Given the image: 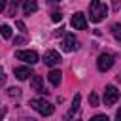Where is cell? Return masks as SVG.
Returning a JSON list of instances; mask_svg holds the SVG:
<instances>
[{"label":"cell","instance_id":"obj_1","mask_svg":"<svg viewBox=\"0 0 121 121\" xmlns=\"http://www.w3.org/2000/svg\"><path fill=\"white\" fill-rule=\"evenodd\" d=\"M108 13V6L102 2V0H93L89 4V17H91V23H100Z\"/></svg>","mask_w":121,"mask_h":121},{"label":"cell","instance_id":"obj_2","mask_svg":"<svg viewBox=\"0 0 121 121\" xmlns=\"http://www.w3.org/2000/svg\"><path fill=\"white\" fill-rule=\"evenodd\" d=\"M30 106H32L38 113H42V115H51V113L55 112V106H53L51 102H47L45 98H32V100H30Z\"/></svg>","mask_w":121,"mask_h":121},{"label":"cell","instance_id":"obj_3","mask_svg":"<svg viewBox=\"0 0 121 121\" xmlns=\"http://www.w3.org/2000/svg\"><path fill=\"white\" fill-rule=\"evenodd\" d=\"M15 59L17 60H23L26 64H36L38 62V53L36 51H30V49H23V51H15Z\"/></svg>","mask_w":121,"mask_h":121},{"label":"cell","instance_id":"obj_4","mask_svg":"<svg viewBox=\"0 0 121 121\" xmlns=\"http://www.w3.org/2000/svg\"><path fill=\"white\" fill-rule=\"evenodd\" d=\"M96 66L100 72H106L113 66V55L112 53H100L98 55V60H96Z\"/></svg>","mask_w":121,"mask_h":121},{"label":"cell","instance_id":"obj_5","mask_svg":"<svg viewBox=\"0 0 121 121\" xmlns=\"http://www.w3.org/2000/svg\"><path fill=\"white\" fill-rule=\"evenodd\" d=\"M117 100H119V91H117V87H115V85H108L106 91H104V104H106V106H112V104H115Z\"/></svg>","mask_w":121,"mask_h":121},{"label":"cell","instance_id":"obj_6","mask_svg":"<svg viewBox=\"0 0 121 121\" xmlns=\"http://www.w3.org/2000/svg\"><path fill=\"white\" fill-rule=\"evenodd\" d=\"M78 40H76V36L72 34V32H68V34H64V38H62V42H60V47H62V51H74V49H78Z\"/></svg>","mask_w":121,"mask_h":121},{"label":"cell","instance_id":"obj_7","mask_svg":"<svg viewBox=\"0 0 121 121\" xmlns=\"http://www.w3.org/2000/svg\"><path fill=\"white\" fill-rule=\"evenodd\" d=\"M70 25H72L76 30H85V28H87V19H85V15H83L81 11H76V13L72 15V19H70Z\"/></svg>","mask_w":121,"mask_h":121},{"label":"cell","instance_id":"obj_8","mask_svg":"<svg viewBox=\"0 0 121 121\" xmlns=\"http://www.w3.org/2000/svg\"><path fill=\"white\" fill-rule=\"evenodd\" d=\"M43 62H45L47 66H57V64L60 62V55H59V51H55V49L45 51V55H43Z\"/></svg>","mask_w":121,"mask_h":121},{"label":"cell","instance_id":"obj_9","mask_svg":"<svg viewBox=\"0 0 121 121\" xmlns=\"http://www.w3.org/2000/svg\"><path fill=\"white\" fill-rule=\"evenodd\" d=\"M30 87H32L36 93H47V91L43 89V81H42V76H36V74H32V78H30Z\"/></svg>","mask_w":121,"mask_h":121},{"label":"cell","instance_id":"obj_10","mask_svg":"<svg viewBox=\"0 0 121 121\" xmlns=\"http://www.w3.org/2000/svg\"><path fill=\"white\" fill-rule=\"evenodd\" d=\"M13 74H15V78H17V79H21V81H23V79H26L28 76H32V72H30V68H28V66H17V68L13 70Z\"/></svg>","mask_w":121,"mask_h":121},{"label":"cell","instance_id":"obj_11","mask_svg":"<svg viewBox=\"0 0 121 121\" xmlns=\"http://www.w3.org/2000/svg\"><path fill=\"white\" fill-rule=\"evenodd\" d=\"M23 11H25V15H32V13H36V11H38V2H36V0H25V4H23Z\"/></svg>","mask_w":121,"mask_h":121},{"label":"cell","instance_id":"obj_12","mask_svg":"<svg viewBox=\"0 0 121 121\" xmlns=\"http://www.w3.org/2000/svg\"><path fill=\"white\" fill-rule=\"evenodd\" d=\"M79 104H81V95H76V96H74V100H72V110H70V113H66L64 121H70V119H72V115H74V113L78 112Z\"/></svg>","mask_w":121,"mask_h":121},{"label":"cell","instance_id":"obj_13","mask_svg":"<svg viewBox=\"0 0 121 121\" xmlns=\"http://www.w3.org/2000/svg\"><path fill=\"white\" fill-rule=\"evenodd\" d=\"M47 78H49L51 85H55V87H57V85H60V78H62V74H60V70H51Z\"/></svg>","mask_w":121,"mask_h":121},{"label":"cell","instance_id":"obj_14","mask_svg":"<svg viewBox=\"0 0 121 121\" xmlns=\"http://www.w3.org/2000/svg\"><path fill=\"white\" fill-rule=\"evenodd\" d=\"M0 34H2L6 40L11 38V26H9V25H2V26H0Z\"/></svg>","mask_w":121,"mask_h":121},{"label":"cell","instance_id":"obj_15","mask_svg":"<svg viewBox=\"0 0 121 121\" xmlns=\"http://www.w3.org/2000/svg\"><path fill=\"white\" fill-rule=\"evenodd\" d=\"M112 34H113V36L121 42V23H115V25L112 26Z\"/></svg>","mask_w":121,"mask_h":121},{"label":"cell","instance_id":"obj_16","mask_svg":"<svg viewBox=\"0 0 121 121\" xmlns=\"http://www.w3.org/2000/svg\"><path fill=\"white\" fill-rule=\"evenodd\" d=\"M89 104H91L93 108L98 106V96H96V93H91V95H89Z\"/></svg>","mask_w":121,"mask_h":121},{"label":"cell","instance_id":"obj_17","mask_svg":"<svg viewBox=\"0 0 121 121\" xmlns=\"http://www.w3.org/2000/svg\"><path fill=\"white\" fill-rule=\"evenodd\" d=\"M8 95H9V96H21V89L11 87V89H8Z\"/></svg>","mask_w":121,"mask_h":121},{"label":"cell","instance_id":"obj_18","mask_svg":"<svg viewBox=\"0 0 121 121\" xmlns=\"http://www.w3.org/2000/svg\"><path fill=\"white\" fill-rule=\"evenodd\" d=\"M91 121H110V117H108V115H104V113H98V115L91 117Z\"/></svg>","mask_w":121,"mask_h":121},{"label":"cell","instance_id":"obj_19","mask_svg":"<svg viewBox=\"0 0 121 121\" xmlns=\"http://www.w3.org/2000/svg\"><path fill=\"white\" fill-rule=\"evenodd\" d=\"M51 19H53V21H55V23H59V21H60V19H62V15H60V13H59V11H53V13H51Z\"/></svg>","mask_w":121,"mask_h":121},{"label":"cell","instance_id":"obj_20","mask_svg":"<svg viewBox=\"0 0 121 121\" xmlns=\"http://www.w3.org/2000/svg\"><path fill=\"white\" fill-rule=\"evenodd\" d=\"M6 81V74H4V68L0 66V83H4Z\"/></svg>","mask_w":121,"mask_h":121},{"label":"cell","instance_id":"obj_21","mask_svg":"<svg viewBox=\"0 0 121 121\" xmlns=\"http://www.w3.org/2000/svg\"><path fill=\"white\" fill-rule=\"evenodd\" d=\"M17 26H19L23 32H26V26H25V23H23V21H17Z\"/></svg>","mask_w":121,"mask_h":121},{"label":"cell","instance_id":"obj_22","mask_svg":"<svg viewBox=\"0 0 121 121\" xmlns=\"http://www.w3.org/2000/svg\"><path fill=\"white\" fill-rule=\"evenodd\" d=\"M21 43H25V38H21V36L15 38V45H21Z\"/></svg>","mask_w":121,"mask_h":121},{"label":"cell","instance_id":"obj_23","mask_svg":"<svg viewBox=\"0 0 121 121\" xmlns=\"http://www.w3.org/2000/svg\"><path fill=\"white\" fill-rule=\"evenodd\" d=\"M6 9V0H0V13Z\"/></svg>","mask_w":121,"mask_h":121},{"label":"cell","instance_id":"obj_24","mask_svg":"<svg viewBox=\"0 0 121 121\" xmlns=\"http://www.w3.org/2000/svg\"><path fill=\"white\" fill-rule=\"evenodd\" d=\"M115 121H121V108H119L117 113H115Z\"/></svg>","mask_w":121,"mask_h":121},{"label":"cell","instance_id":"obj_25","mask_svg":"<svg viewBox=\"0 0 121 121\" xmlns=\"http://www.w3.org/2000/svg\"><path fill=\"white\" fill-rule=\"evenodd\" d=\"M4 113H6V112L2 110V112H0V121H4Z\"/></svg>","mask_w":121,"mask_h":121},{"label":"cell","instance_id":"obj_26","mask_svg":"<svg viewBox=\"0 0 121 121\" xmlns=\"http://www.w3.org/2000/svg\"><path fill=\"white\" fill-rule=\"evenodd\" d=\"M11 2H13V6H17V4L21 2V0H11Z\"/></svg>","mask_w":121,"mask_h":121},{"label":"cell","instance_id":"obj_27","mask_svg":"<svg viewBox=\"0 0 121 121\" xmlns=\"http://www.w3.org/2000/svg\"><path fill=\"white\" fill-rule=\"evenodd\" d=\"M49 2H60V0H49Z\"/></svg>","mask_w":121,"mask_h":121},{"label":"cell","instance_id":"obj_28","mask_svg":"<svg viewBox=\"0 0 121 121\" xmlns=\"http://www.w3.org/2000/svg\"><path fill=\"white\" fill-rule=\"evenodd\" d=\"M76 121H79V119H76Z\"/></svg>","mask_w":121,"mask_h":121}]
</instances>
